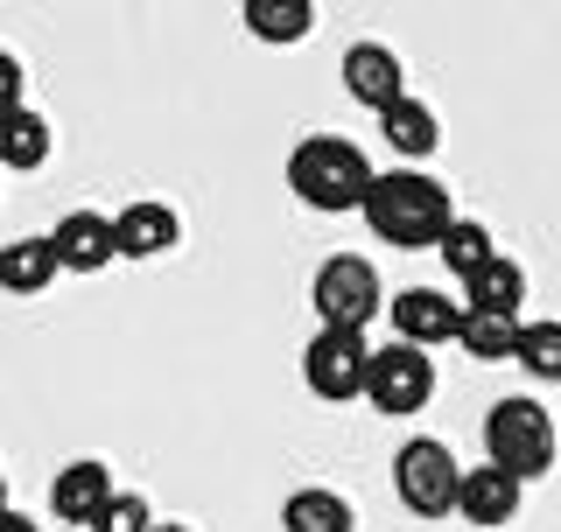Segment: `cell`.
Segmentation results:
<instances>
[{"mask_svg": "<svg viewBox=\"0 0 561 532\" xmlns=\"http://www.w3.org/2000/svg\"><path fill=\"white\" fill-rule=\"evenodd\" d=\"M280 525L288 532H358V511H351L344 490L302 484V490H288V505H280Z\"/></svg>", "mask_w": 561, "mask_h": 532, "instance_id": "16", "label": "cell"}, {"mask_svg": "<svg viewBox=\"0 0 561 532\" xmlns=\"http://www.w3.org/2000/svg\"><path fill=\"white\" fill-rule=\"evenodd\" d=\"M519 301H526V266L505 259V253L463 280V309L470 315H519Z\"/></svg>", "mask_w": 561, "mask_h": 532, "instance_id": "15", "label": "cell"}, {"mask_svg": "<svg viewBox=\"0 0 561 532\" xmlns=\"http://www.w3.org/2000/svg\"><path fill=\"white\" fill-rule=\"evenodd\" d=\"M379 134H386V148L400 154V169L428 162V154L443 148V127H435V113H428V105H421L414 92L400 99V105H386V113H379Z\"/></svg>", "mask_w": 561, "mask_h": 532, "instance_id": "14", "label": "cell"}, {"mask_svg": "<svg viewBox=\"0 0 561 532\" xmlns=\"http://www.w3.org/2000/svg\"><path fill=\"white\" fill-rule=\"evenodd\" d=\"M148 525H154L148 498H140V490H119V498L99 511V525H92V532H148Z\"/></svg>", "mask_w": 561, "mask_h": 532, "instance_id": "23", "label": "cell"}, {"mask_svg": "<svg viewBox=\"0 0 561 532\" xmlns=\"http://www.w3.org/2000/svg\"><path fill=\"white\" fill-rule=\"evenodd\" d=\"M309 309L323 329H365L373 315L386 309V288H379V266L365 253H330L309 280Z\"/></svg>", "mask_w": 561, "mask_h": 532, "instance_id": "4", "label": "cell"}, {"mask_svg": "<svg viewBox=\"0 0 561 532\" xmlns=\"http://www.w3.org/2000/svg\"><path fill=\"white\" fill-rule=\"evenodd\" d=\"M373 183H379V169L365 162V148H358V140H344V134H309V140H295V154H288V189H295V204L323 210V218L365 210Z\"/></svg>", "mask_w": 561, "mask_h": 532, "instance_id": "2", "label": "cell"}, {"mask_svg": "<svg viewBox=\"0 0 561 532\" xmlns=\"http://www.w3.org/2000/svg\"><path fill=\"white\" fill-rule=\"evenodd\" d=\"M554 449H561V435H554V414L540 400H499L484 414V463H499L505 476H519V484H534V476H548L554 470Z\"/></svg>", "mask_w": 561, "mask_h": 532, "instance_id": "3", "label": "cell"}, {"mask_svg": "<svg viewBox=\"0 0 561 532\" xmlns=\"http://www.w3.org/2000/svg\"><path fill=\"white\" fill-rule=\"evenodd\" d=\"M239 22L260 35V43H302L316 28L309 0H239Z\"/></svg>", "mask_w": 561, "mask_h": 532, "instance_id": "19", "label": "cell"}, {"mask_svg": "<svg viewBox=\"0 0 561 532\" xmlns=\"http://www.w3.org/2000/svg\"><path fill=\"white\" fill-rule=\"evenodd\" d=\"M519 476H505L499 463H478L463 470V498H456V511H463V525H513L519 519Z\"/></svg>", "mask_w": 561, "mask_h": 532, "instance_id": "12", "label": "cell"}, {"mask_svg": "<svg viewBox=\"0 0 561 532\" xmlns=\"http://www.w3.org/2000/svg\"><path fill=\"white\" fill-rule=\"evenodd\" d=\"M49 154H57V134H49V119L43 113H8L0 119V169H14V175H35L49 162Z\"/></svg>", "mask_w": 561, "mask_h": 532, "instance_id": "17", "label": "cell"}, {"mask_svg": "<svg viewBox=\"0 0 561 532\" xmlns=\"http://www.w3.org/2000/svg\"><path fill=\"white\" fill-rule=\"evenodd\" d=\"M393 498L414 511V519H449L456 498H463V463L449 455V441L414 435L408 449L393 455Z\"/></svg>", "mask_w": 561, "mask_h": 532, "instance_id": "5", "label": "cell"}, {"mask_svg": "<svg viewBox=\"0 0 561 532\" xmlns=\"http://www.w3.org/2000/svg\"><path fill=\"white\" fill-rule=\"evenodd\" d=\"M365 371H373V344H365V329H316L309 336L302 379H309L316 400H330V406L365 400Z\"/></svg>", "mask_w": 561, "mask_h": 532, "instance_id": "6", "label": "cell"}, {"mask_svg": "<svg viewBox=\"0 0 561 532\" xmlns=\"http://www.w3.org/2000/svg\"><path fill=\"white\" fill-rule=\"evenodd\" d=\"M358 218L373 224V239L400 245V253H421V245H443L456 210H449V189L435 183L428 169H386Z\"/></svg>", "mask_w": 561, "mask_h": 532, "instance_id": "1", "label": "cell"}, {"mask_svg": "<svg viewBox=\"0 0 561 532\" xmlns=\"http://www.w3.org/2000/svg\"><path fill=\"white\" fill-rule=\"evenodd\" d=\"M519 371L540 385H561V323H519Z\"/></svg>", "mask_w": 561, "mask_h": 532, "instance_id": "22", "label": "cell"}, {"mask_svg": "<svg viewBox=\"0 0 561 532\" xmlns=\"http://www.w3.org/2000/svg\"><path fill=\"white\" fill-rule=\"evenodd\" d=\"M0 511H8V476H0Z\"/></svg>", "mask_w": 561, "mask_h": 532, "instance_id": "27", "label": "cell"}, {"mask_svg": "<svg viewBox=\"0 0 561 532\" xmlns=\"http://www.w3.org/2000/svg\"><path fill=\"white\" fill-rule=\"evenodd\" d=\"M49 245H57V266H64V274H105V266L119 259L113 218H99V210H64L57 232H49Z\"/></svg>", "mask_w": 561, "mask_h": 532, "instance_id": "11", "label": "cell"}, {"mask_svg": "<svg viewBox=\"0 0 561 532\" xmlns=\"http://www.w3.org/2000/svg\"><path fill=\"white\" fill-rule=\"evenodd\" d=\"M113 239H119V259H162L169 245H183V218L169 204H127L113 218Z\"/></svg>", "mask_w": 561, "mask_h": 532, "instance_id": "13", "label": "cell"}, {"mask_svg": "<svg viewBox=\"0 0 561 532\" xmlns=\"http://www.w3.org/2000/svg\"><path fill=\"white\" fill-rule=\"evenodd\" d=\"M28 92V78H22V57H14V49H0V119H8V113H22V99Z\"/></svg>", "mask_w": 561, "mask_h": 532, "instance_id": "24", "label": "cell"}, {"mask_svg": "<svg viewBox=\"0 0 561 532\" xmlns=\"http://www.w3.org/2000/svg\"><path fill=\"white\" fill-rule=\"evenodd\" d=\"M386 315H393V336L414 350H435V344H456L463 336V301L435 294V288H408L386 301Z\"/></svg>", "mask_w": 561, "mask_h": 532, "instance_id": "8", "label": "cell"}, {"mask_svg": "<svg viewBox=\"0 0 561 532\" xmlns=\"http://www.w3.org/2000/svg\"><path fill=\"white\" fill-rule=\"evenodd\" d=\"M148 532H190V525H148Z\"/></svg>", "mask_w": 561, "mask_h": 532, "instance_id": "26", "label": "cell"}, {"mask_svg": "<svg viewBox=\"0 0 561 532\" xmlns=\"http://www.w3.org/2000/svg\"><path fill=\"white\" fill-rule=\"evenodd\" d=\"M57 274H64V266H57V245H49V232H43V239L0 245V288H8V294H43Z\"/></svg>", "mask_w": 561, "mask_h": 532, "instance_id": "18", "label": "cell"}, {"mask_svg": "<svg viewBox=\"0 0 561 532\" xmlns=\"http://www.w3.org/2000/svg\"><path fill=\"white\" fill-rule=\"evenodd\" d=\"M456 344L478 365H505V358H519V315H470L463 309V336Z\"/></svg>", "mask_w": 561, "mask_h": 532, "instance_id": "20", "label": "cell"}, {"mask_svg": "<svg viewBox=\"0 0 561 532\" xmlns=\"http://www.w3.org/2000/svg\"><path fill=\"white\" fill-rule=\"evenodd\" d=\"M337 78H344V92L358 105H373V113H386V105L408 99V63H400L386 43H351L344 63H337Z\"/></svg>", "mask_w": 561, "mask_h": 532, "instance_id": "9", "label": "cell"}, {"mask_svg": "<svg viewBox=\"0 0 561 532\" xmlns=\"http://www.w3.org/2000/svg\"><path fill=\"white\" fill-rule=\"evenodd\" d=\"M113 498H119L113 470L92 463V455H84V463H64L57 484H49V511H57V525H84V532L99 525V511L113 505Z\"/></svg>", "mask_w": 561, "mask_h": 532, "instance_id": "10", "label": "cell"}, {"mask_svg": "<svg viewBox=\"0 0 561 532\" xmlns=\"http://www.w3.org/2000/svg\"><path fill=\"white\" fill-rule=\"evenodd\" d=\"M0 532H43V525H35L28 511H14V505H8V511H0Z\"/></svg>", "mask_w": 561, "mask_h": 532, "instance_id": "25", "label": "cell"}, {"mask_svg": "<svg viewBox=\"0 0 561 532\" xmlns=\"http://www.w3.org/2000/svg\"><path fill=\"white\" fill-rule=\"evenodd\" d=\"M365 400L379 406V414H393V420H408L421 414V406L435 400V358L428 350H414V344H379L373 350V371H365Z\"/></svg>", "mask_w": 561, "mask_h": 532, "instance_id": "7", "label": "cell"}, {"mask_svg": "<svg viewBox=\"0 0 561 532\" xmlns=\"http://www.w3.org/2000/svg\"><path fill=\"white\" fill-rule=\"evenodd\" d=\"M435 253H443V266H449L456 280H470L478 266H491V259H499V245H491V232H484L478 218H456L449 232H443V245H435Z\"/></svg>", "mask_w": 561, "mask_h": 532, "instance_id": "21", "label": "cell"}]
</instances>
